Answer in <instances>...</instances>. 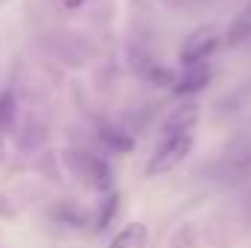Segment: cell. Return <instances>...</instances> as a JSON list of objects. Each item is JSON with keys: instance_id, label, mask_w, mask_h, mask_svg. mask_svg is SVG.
<instances>
[{"instance_id": "obj_5", "label": "cell", "mask_w": 251, "mask_h": 248, "mask_svg": "<svg viewBox=\"0 0 251 248\" xmlns=\"http://www.w3.org/2000/svg\"><path fill=\"white\" fill-rule=\"evenodd\" d=\"M210 67L207 62L204 64H193V67H184L181 70V76H176V85H173V91L178 94V97H190V94H199L207 82H210Z\"/></svg>"}, {"instance_id": "obj_2", "label": "cell", "mask_w": 251, "mask_h": 248, "mask_svg": "<svg viewBox=\"0 0 251 248\" xmlns=\"http://www.w3.org/2000/svg\"><path fill=\"white\" fill-rule=\"evenodd\" d=\"M193 134H173V137H164L155 152L149 155V164H146V175L155 178V175H167L173 173L176 167H181L193 152Z\"/></svg>"}, {"instance_id": "obj_9", "label": "cell", "mask_w": 251, "mask_h": 248, "mask_svg": "<svg viewBox=\"0 0 251 248\" xmlns=\"http://www.w3.org/2000/svg\"><path fill=\"white\" fill-rule=\"evenodd\" d=\"M15 123V97L6 91L0 94V134H6Z\"/></svg>"}, {"instance_id": "obj_7", "label": "cell", "mask_w": 251, "mask_h": 248, "mask_svg": "<svg viewBox=\"0 0 251 248\" xmlns=\"http://www.w3.org/2000/svg\"><path fill=\"white\" fill-rule=\"evenodd\" d=\"M100 140L114 152V155H128L131 149H134V140H131V134L123 131V128H117V125H108L102 123L100 125Z\"/></svg>"}, {"instance_id": "obj_11", "label": "cell", "mask_w": 251, "mask_h": 248, "mask_svg": "<svg viewBox=\"0 0 251 248\" xmlns=\"http://www.w3.org/2000/svg\"><path fill=\"white\" fill-rule=\"evenodd\" d=\"M82 3H85V0H62V6H64V9H79Z\"/></svg>"}, {"instance_id": "obj_8", "label": "cell", "mask_w": 251, "mask_h": 248, "mask_svg": "<svg viewBox=\"0 0 251 248\" xmlns=\"http://www.w3.org/2000/svg\"><path fill=\"white\" fill-rule=\"evenodd\" d=\"M117 210H120V193L114 190V193H108V198L102 201V207H100V216H97V231H105L108 225H111V219L117 216Z\"/></svg>"}, {"instance_id": "obj_10", "label": "cell", "mask_w": 251, "mask_h": 248, "mask_svg": "<svg viewBox=\"0 0 251 248\" xmlns=\"http://www.w3.org/2000/svg\"><path fill=\"white\" fill-rule=\"evenodd\" d=\"M149 79L155 85H176V73L170 67H161V64H152L149 67Z\"/></svg>"}, {"instance_id": "obj_3", "label": "cell", "mask_w": 251, "mask_h": 248, "mask_svg": "<svg viewBox=\"0 0 251 248\" xmlns=\"http://www.w3.org/2000/svg\"><path fill=\"white\" fill-rule=\"evenodd\" d=\"M219 44H222V35H219L216 26H199V29H193L187 38H184V44L178 50V62H181V67L204 64L216 53Z\"/></svg>"}, {"instance_id": "obj_6", "label": "cell", "mask_w": 251, "mask_h": 248, "mask_svg": "<svg viewBox=\"0 0 251 248\" xmlns=\"http://www.w3.org/2000/svg\"><path fill=\"white\" fill-rule=\"evenodd\" d=\"M146 240H149V231L143 222H128L126 228H120L114 234V240L108 243V248H146Z\"/></svg>"}, {"instance_id": "obj_4", "label": "cell", "mask_w": 251, "mask_h": 248, "mask_svg": "<svg viewBox=\"0 0 251 248\" xmlns=\"http://www.w3.org/2000/svg\"><path fill=\"white\" fill-rule=\"evenodd\" d=\"M199 117H201V105L199 102H181L178 108H173L167 117H164V125H161V134L164 137H173V134H193V128L199 125Z\"/></svg>"}, {"instance_id": "obj_1", "label": "cell", "mask_w": 251, "mask_h": 248, "mask_svg": "<svg viewBox=\"0 0 251 248\" xmlns=\"http://www.w3.org/2000/svg\"><path fill=\"white\" fill-rule=\"evenodd\" d=\"M64 164L73 173V178H79L88 190H100V193L114 190V173H111L108 161H102L100 155L70 149V152H64Z\"/></svg>"}, {"instance_id": "obj_12", "label": "cell", "mask_w": 251, "mask_h": 248, "mask_svg": "<svg viewBox=\"0 0 251 248\" xmlns=\"http://www.w3.org/2000/svg\"><path fill=\"white\" fill-rule=\"evenodd\" d=\"M0 149H3V134H0Z\"/></svg>"}]
</instances>
